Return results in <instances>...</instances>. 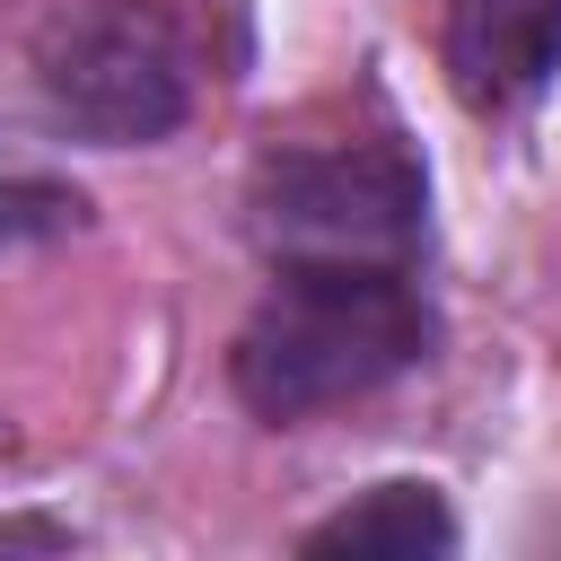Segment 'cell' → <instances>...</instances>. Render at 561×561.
Segmentation results:
<instances>
[{"label": "cell", "instance_id": "obj_1", "mask_svg": "<svg viewBox=\"0 0 561 561\" xmlns=\"http://www.w3.org/2000/svg\"><path fill=\"white\" fill-rule=\"evenodd\" d=\"M438 351L421 263H272L263 307L237 324L228 386L254 421H316L412 377Z\"/></svg>", "mask_w": 561, "mask_h": 561}, {"label": "cell", "instance_id": "obj_2", "mask_svg": "<svg viewBox=\"0 0 561 561\" xmlns=\"http://www.w3.org/2000/svg\"><path fill=\"white\" fill-rule=\"evenodd\" d=\"M245 228L272 263H421L430 184L403 140L272 149L245 184Z\"/></svg>", "mask_w": 561, "mask_h": 561}, {"label": "cell", "instance_id": "obj_3", "mask_svg": "<svg viewBox=\"0 0 561 561\" xmlns=\"http://www.w3.org/2000/svg\"><path fill=\"white\" fill-rule=\"evenodd\" d=\"M35 88H44L53 123L96 149H149L193 114L184 44L131 0H96V9L61 18L35 44Z\"/></svg>", "mask_w": 561, "mask_h": 561}, {"label": "cell", "instance_id": "obj_4", "mask_svg": "<svg viewBox=\"0 0 561 561\" xmlns=\"http://www.w3.org/2000/svg\"><path fill=\"white\" fill-rule=\"evenodd\" d=\"M561 79V0H447V88L473 114H517Z\"/></svg>", "mask_w": 561, "mask_h": 561}, {"label": "cell", "instance_id": "obj_5", "mask_svg": "<svg viewBox=\"0 0 561 561\" xmlns=\"http://www.w3.org/2000/svg\"><path fill=\"white\" fill-rule=\"evenodd\" d=\"M298 552L307 561H438V552H456V508L430 482H377L351 508L316 517L298 535Z\"/></svg>", "mask_w": 561, "mask_h": 561}, {"label": "cell", "instance_id": "obj_6", "mask_svg": "<svg viewBox=\"0 0 561 561\" xmlns=\"http://www.w3.org/2000/svg\"><path fill=\"white\" fill-rule=\"evenodd\" d=\"M79 219H88L79 184L53 175V167H35V158H18V149L0 140V254H9V245H44V237H61V228H79Z\"/></svg>", "mask_w": 561, "mask_h": 561}, {"label": "cell", "instance_id": "obj_7", "mask_svg": "<svg viewBox=\"0 0 561 561\" xmlns=\"http://www.w3.org/2000/svg\"><path fill=\"white\" fill-rule=\"evenodd\" d=\"M0 552H70V526H53V517H0Z\"/></svg>", "mask_w": 561, "mask_h": 561}]
</instances>
